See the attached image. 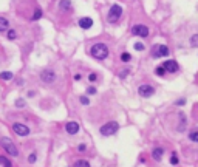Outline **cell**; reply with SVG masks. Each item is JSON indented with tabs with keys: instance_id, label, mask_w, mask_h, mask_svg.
Masks as SVG:
<instances>
[{
	"instance_id": "obj_4",
	"label": "cell",
	"mask_w": 198,
	"mask_h": 167,
	"mask_svg": "<svg viewBox=\"0 0 198 167\" xmlns=\"http://www.w3.org/2000/svg\"><path fill=\"white\" fill-rule=\"evenodd\" d=\"M121 14H122V8L119 5H113L110 8V11H109V22L110 23L112 22H118V19L121 17Z\"/></svg>"
},
{
	"instance_id": "obj_2",
	"label": "cell",
	"mask_w": 198,
	"mask_h": 167,
	"mask_svg": "<svg viewBox=\"0 0 198 167\" xmlns=\"http://www.w3.org/2000/svg\"><path fill=\"white\" fill-rule=\"evenodd\" d=\"M0 145H2L11 156H17V155H19V150H17L16 144H14L10 138H0Z\"/></svg>"
},
{
	"instance_id": "obj_8",
	"label": "cell",
	"mask_w": 198,
	"mask_h": 167,
	"mask_svg": "<svg viewBox=\"0 0 198 167\" xmlns=\"http://www.w3.org/2000/svg\"><path fill=\"white\" fill-rule=\"evenodd\" d=\"M40 77H42V81H43L45 84H51V82H54V81H56V74H54V71H51V70H45V71H42Z\"/></svg>"
},
{
	"instance_id": "obj_5",
	"label": "cell",
	"mask_w": 198,
	"mask_h": 167,
	"mask_svg": "<svg viewBox=\"0 0 198 167\" xmlns=\"http://www.w3.org/2000/svg\"><path fill=\"white\" fill-rule=\"evenodd\" d=\"M138 93H139V96H142V98H149V96H152V94L155 93V88H153L152 85H149V84H142V85H139Z\"/></svg>"
},
{
	"instance_id": "obj_24",
	"label": "cell",
	"mask_w": 198,
	"mask_h": 167,
	"mask_svg": "<svg viewBox=\"0 0 198 167\" xmlns=\"http://www.w3.org/2000/svg\"><path fill=\"white\" fill-rule=\"evenodd\" d=\"M79 101H80V104H84V105H88V104H90V99H88L87 96H80Z\"/></svg>"
},
{
	"instance_id": "obj_12",
	"label": "cell",
	"mask_w": 198,
	"mask_h": 167,
	"mask_svg": "<svg viewBox=\"0 0 198 167\" xmlns=\"http://www.w3.org/2000/svg\"><path fill=\"white\" fill-rule=\"evenodd\" d=\"M65 128H67V132H68L70 135H76V133L79 132V124L74 122V121H71V122H68V124L65 125Z\"/></svg>"
},
{
	"instance_id": "obj_11",
	"label": "cell",
	"mask_w": 198,
	"mask_h": 167,
	"mask_svg": "<svg viewBox=\"0 0 198 167\" xmlns=\"http://www.w3.org/2000/svg\"><path fill=\"white\" fill-rule=\"evenodd\" d=\"M79 27H80L82 30H90V28L93 27V20H91L90 17H82V19L79 20Z\"/></svg>"
},
{
	"instance_id": "obj_34",
	"label": "cell",
	"mask_w": 198,
	"mask_h": 167,
	"mask_svg": "<svg viewBox=\"0 0 198 167\" xmlns=\"http://www.w3.org/2000/svg\"><path fill=\"white\" fill-rule=\"evenodd\" d=\"M176 104H178V105H183V104H186V101H184V99H179Z\"/></svg>"
},
{
	"instance_id": "obj_27",
	"label": "cell",
	"mask_w": 198,
	"mask_h": 167,
	"mask_svg": "<svg viewBox=\"0 0 198 167\" xmlns=\"http://www.w3.org/2000/svg\"><path fill=\"white\" fill-rule=\"evenodd\" d=\"M135 50H138V51H142V50H144V44H141V42L135 44Z\"/></svg>"
},
{
	"instance_id": "obj_6",
	"label": "cell",
	"mask_w": 198,
	"mask_h": 167,
	"mask_svg": "<svg viewBox=\"0 0 198 167\" xmlns=\"http://www.w3.org/2000/svg\"><path fill=\"white\" fill-rule=\"evenodd\" d=\"M132 33L135 36H139V37H147L149 36V28L146 25H135L132 28Z\"/></svg>"
},
{
	"instance_id": "obj_3",
	"label": "cell",
	"mask_w": 198,
	"mask_h": 167,
	"mask_svg": "<svg viewBox=\"0 0 198 167\" xmlns=\"http://www.w3.org/2000/svg\"><path fill=\"white\" fill-rule=\"evenodd\" d=\"M118 128H119V125H118V122H107V124H104L102 127H101V132L104 136H110V135H113V133H116L118 132Z\"/></svg>"
},
{
	"instance_id": "obj_32",
	"label": "cell",
	"mask_w": 198,
	"mask_h": 167,
	"mask_svg": "<svg viewBox=\"0 0 198 167\" xmlns=\"http://www.w3.org/2000/svg\"><path fill=\"white\" fill-rule=\"evenodd\" d=\"M88 79H90V82H94V81H96V74H94V73H91V74L88 76Z\"/></svg>"
},
{
	"instance_id": "obj_15",
	"label": "cell",
	"mask_w": 198,
	"mask_h": 167,
	"mask_svg": "<svg viewBox=\"0 0 198 167\" xmlns=\"http://www.w3.org/2000/svg\"><path fill=\"white\" fill-rule=\"evenodd\" d=\"M8 25H10V22H8L5 17H0V33H2V31H6V30H8Z\"/></svg>"
},
{
	"instance_id": "obj_18",
	"label": "cell",
	"mask_w": 198,
	"mask_h": 167,
	"mask_svg": "<svg viewBox=\"0 0 198 167\" xmlns=\"http://www.w3.org/2000/svg\"><path fill=\"white\" fill-rule=\"evenodd\" d=\"M189 138H190V141L196 142V141H198V132H196V130H192V132L189 133Z\"/></svg>"
},
{
	"instance_id": "obj_19",
	"label": "cell",
	"mask_w": 198,
	"mask_h": 167,
	"mask_svg": "<svg viewBox=\"0 0 198 167\" xmlns=\"http://www.w3.org/2000/svg\"><path fill=\"white\" fill-rule=\"evenodd\" d=\"M40 17H42V10L37 8V10L34 11V14H33V20H39Z\"/></svg>"
},
{
	"instance_id": "obj_31",
	"label": "cell",
	"mask_w": 198,
	"mask_h": 167,
	"mask_svg": "<svg viewBox=\"0 0 198 167\" xmlns=\"http://www.w3.org/2000/svg\"><path fill=\"white\" fill-rule=\"evenodd\" d=\"M87 93H88V94H94V93H96V88H94V87H88Z\"/></svg>"
},
{
	"instance_id": "obj_17",
	"label": "cell",
	"mask_w": 198,
	"mask_h": 167,
	"mask_svg": "<svg viewBox=\"0 0 198 167\" xmlns=\"http://www.w3.org/2000/svg\"><path fill=\"white\" fill-rule=\"evenodd\" d=\"M0 79L10 81V79H13V73H11V71H3V73H0Z\"/></svg>"
},
{
	"instance_id": "obj_7",
	"label": "cell",
	"mask_w": 198,
	"mask_h": 167,
	"mask_svg": "<svg viewBox=\"0 0 198 167\" xmlns=\"http://www.w3.org/2000/svg\"><path fill=\"white\" fill-rule=\"evenodd\" d=\"M152 53H153L155 57H164V56L169 54V48L166 45H156V47H153V51Z\"/></svg>"
},
{
	"instance_id": "obj_23",
	"label": "cell",
	"mask_w": 198,
	"mask_h": 167,
	"mask_svg": "<svg viewBox=\"0 0 198 167\" xmlns=\"http://www.w3.org/2000/svg\"><path fill=\"white\" fill-rule=\"evenodd\" d=\"M155 73H156V76H164V73H166V70L163 68V65L161 67H156V70H155Z\"/></svg>"
},
{
	"instance_id": "obj_28",
	"label": "cell",
	"mask_w": 198,
	"mask_h": 167,
	"mask_svg": "<svg viewBox=\"0 0 198 167\" xmlns=\"http://www.w3.org/2000/svg\"><path fill=\"white\" fill-rule=\"evenodd\" d=\"M129 71H130V70H127V68H126V70H121V73H119V77H122V79H124V77H127Z\"/></svg>"
},
{
	"instance_id": "obj_29",
	"label": "cell",
	"mask_w": 198,
	"mask_h": 167,
	"mask_svg": "<svg viewBox=\"0 0 198 167\" xmlns=\"http://www.w3.org/2000/svg\"><path fill=\"white\" fill-rule=\"evenodd\" d=\"M36 158H37V156H36V153H31V155H30V158H28V161H30L31 164H34V162H36Z\"/></svg>"
},
{
	"instance_id": "obj_30",
	"label": "cell",
	"mask_w": 198,
	"mask_h": 167,
	"mask_svg": "<svg viewBox=\"0 0 198 167\" xmlns=\"http://www.w3.org/2000/svg\"><path fill=\"white\" fill-rule=\"evenodd\" d=\"M16 105H17V107H23V105H25V101H23V99H17V101H16Z\"/></svg>"
},
{
	"instance_id": "obj_9",
	"label": "cell",
	"mask_w": 198,
	"mask_h": 167,
	"mask_svg": "<svg viewBox=\"0 0 198 167\" xmlns=\"http://www.w3.org/2000/svg\"><path fill=\"white\" fill-rule=\"evenodd\" d=\"M13 130L19 135V136H27L30 135V128L23 124H13Z\"/></svg>"
},
{
	"instance_id": "obj_21",
	"label": "cell",
	"mask_w": 198,
	"mask_h": 167,
	"mask_svg": "<svg viewBox=\"0 0 198 167\" xmlns=\"http://www.w3.org/2000/svg\"><path fill=\"white\" fill-rule=\"evenodd\" d=\"M74 167H90V164H88L87 161H84V159H80V161H77V162L74 164Z\"/></svg>"
},
{
	"instance_id": "obj_25",
	"label": "cell",
	"mask_w": 198,
	"mask_h": 167,
	"mask_svg": "<svg viewBox=\"0 0 198 167\" xmlns=\"http://www.w3.org/2000/svg\"><path fill=\"white\" fill-rule=\"evenodd\" d=\"M170 164H178V156H176V153H172V156H170Z\"/></svg>"
},
{
	"instance_id": "obj_13",
	"label": "cell",
	"mask_w": 198,
	"mask_h": 167,
	"mask_svg": "<svg viewBox=\"0 0 198 167\" xmlns=\"http://www.w3.org/2000/svg\"><path fill=\"white\" fill-rule=\"evenodd\" d=\"M59 8L62 11H70L71 10V0H60V2H59Z\"/></svg>"
},
{
	"instance_id": "obj_33",
	"label": "cell",
	"mask_w": 198,
	"mask_h": 167,
	"mask_svg": "<svg viewBox=\"0 0 198 167\" xmlns=\"http://www.w3.org/2000/svg\"><path fill=\"white\" fill-rule=\"evenodd\" d=\"M77 150H79V152H84V150H85V144H79Z\"/></svg>"
},
{
	"instance_id": "obj_14",
	"label": "cell",
	"mask_w": 198,
	"mask_h": 167,
	"mask_svg": "<svg viewBox=\"0 0 198 167\" xmlns=\"http://www.w3.org/2000/svg\"><path fill=\"white\" fill-rule=\"evenodd\" d=\"M163 153H164V150H163L161 147H156V148L153 150L152 156H153V159H155V161H159V159H161V156H163Z\"/></svg>"
},
{
	"instance_id": "obj_20",
	"label": "cell",
	"mask_w": 198,
	"mask_h": 167,
	"mask_svg": "<svg viewBox=\"0 0 198 167\" xmlns=\"http://www.w3.org/2000/svg\"><path fill=\"white\" fill-rule=\"evenodd\" d=\"M190 45H192L193 48H196V45H198V34H193V36H192V39H190Z\"/></svg>"
},
{
	"instance_id": "obj_22",
	"label": "cell",
	"mask_w": 198,
	"mask_h": 167,
	"mask_svg": "<svg viewBox=\"0 0 198 167\" xmlns=\"http://www.w3.org/2000/svg\"><path fill=\"white\" fill-rule=\"evenodd\" d=\"M130 59H132V56H130L129 53H122V54H121V61H122V62H129Z\"/></svg>"
},
{
	"instance_id": "obj_1",
	"label": "cell",
	"mask_w": 198,
	"mask_h": 167,
	"mask_svg": "<svg viewBox=\"0 0 198 167\" xmlns=\"http://www.w3.org/2000/svg\"><path fill=\"white\" fill-rule=\"evenodd\" d=\"M91 56L96 57V59H105L109 56V48L105 44H94L90 50Z\"/></svg>"
},
{
	"instance_id": "obj_16",
	"label": "cell",
	"mask_w": 198,
	"mask_h": 167,
	"mask_svg": "<svg viewBox=\"0 0 198 167\" xmlns=\"http://www.w3.org/2000/svg\"><path fill=\"white\" fill-rule=\"evenodd\" d=\"M0 164H2L3 167H13L11 161H10L8 158H5V156H0Z\"/></svg>"
},
{
	"instance_id": "obj_10",
	"label": "cell",
	"mask_w": 198,
	"mask_h": 167,
	"mask_svg": "<svg viewBox=\"0 0 198 167\" xmlns=\"http://www.w3.org/2000/svg\"><path fill=\"white\" fill-rule=\"evenodd\" d=\"M163 68H164L166 71L175 73V71H178V64H176L175 61H166L164 65H163Z\"/></svg>"
},
{
	"instance_id": "obj_26",
	"label": "cell",
	"mask_w": 198,
	"mask_h": 167,
	"mask_svg": "<svg viewBox=\"0 0 198 167\" xmlns=\"http://www.w3.org/2000/svg\"><path fill=\"white\" fill-rule=\"evenodd\" d=\"M16 37H17V34H16V31H14V30H11V31L8 33V39H10V40H14Z\"/></svg>"
}]
</instances>
